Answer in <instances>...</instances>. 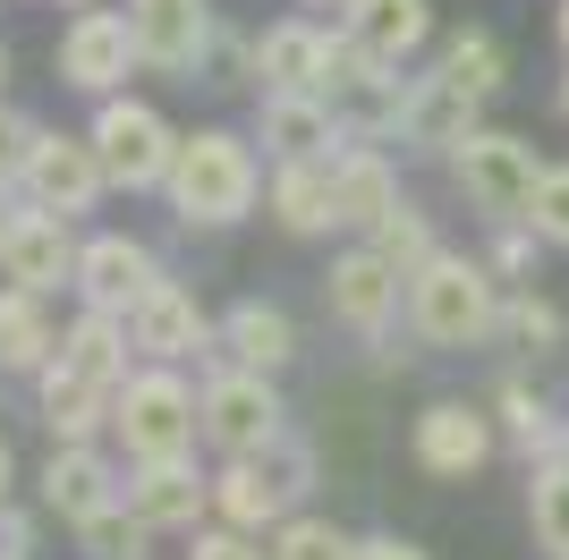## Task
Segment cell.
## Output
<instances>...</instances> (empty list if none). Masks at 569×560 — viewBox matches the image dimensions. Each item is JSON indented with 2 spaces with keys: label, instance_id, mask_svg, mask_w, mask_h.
Listing matches in <instances>:
<instances>
[{
  "label": "cell",
  "instance_id": "13",
  "mask_svg": "<svg viewBox=\"0 0 569 560\" xmlns=\"http://www.w3.org/2000/svg\"><path fill=\"white\" fill-rule=\"evenodd\" d=\"M128 26H137V60L153 77H204L221 43L213 0H128Z\"/></svg>",
  "mask_w": 569,
  "mask_h": 560
},
{
  "label": "cell",
  "instance_id": "23",
  "mask_svg": "<svg viewBox=\"0 0 569 560\" xmlns=\"http://www.w3.org/2000/svg\"><path fill=\"white\" fill-rule=\"evenodd\" d=\"M256 137H263V162H307V153L349 144V128H340V111L323 93H263Z\"/></svg>",
  "mask_w": 569,
  "mask_h": 560
},
{
  "label": "cell",
  "instance_id": "9",
  "mask_svg": "<svg viewBox=\"0 0 569 560\" xmlns=\"http://www.w3.org/2000/svg\"><path fill=\"white\" fill-rule=\"evenodd\" d=\"M323 306H332V323L349 331V340H391V323L408 314V272L391 256H382L375 238H357V247H340L332 272H323Z\"/></svg>",
  "mask_w": 569,
  "mask_h": 560
},
{
  "label": "cell",
  "instance_id": "17",
  "mask_svg": "<svg viewBox=\"0 0 569 560\" xmlns=\"http://www.w3.org/2000/svg\"><path fill=\"white\" fill-rule=\"evenodd\" d=\"M263 212H272L289 238L349 230V221H340V144H332V153H307V162H272V179H263Z\"/></svg>",
  "mask_w": 569,
  "mask_h": 560
},
{
  "label": "cell",
  "instance_id": "46",
  "mask_svg": "<svg viewBox=\"0 0 569 560\" xmlns=\"http://www.w3.org/2000/svg\"><path fill=\"white\" fill-rule=\"evenodd\" d=\"M9 212H18V204H0V230H9Z\"/></svg>",
  "mask_w": 569,
  "mask_h": 560
},
{
  "label": "cell",
  "instance_id": "40",
  "mask_svg": "<svg viewBox=\"0 0 569 560\" xmlns=\"http://www.w3.org/2000/svg\"><path fill=\"white\" fill-rule=\"evenodd\" d=\"M9 492H18V459H9V442H0V510H9Z\"/></svg>",
  "mask_w": 569,
  "mask_h": 560
},
{
  "label": "cell",
  "instance_id": "36",
  "mask_svg": "<svg viewBox=\"0 0 569 560\" xmlns=\"http://www.w3.org/2000/svg\"><path fill=\"white\" fill-rule=\"evenodd\" d=\"M188 560H272V543L221 518V527H196V536H188Z\"/></svg>",
  "mask_w": 569,
  "mask_h": 560
},
{
  "label": "cell",
  "instance_id": "8",
  "mask_svg": "<svg viewBox=\"0 0 569 560\" xmlns=\"http://www.w3.org/2000/svg\"><path fill=\"white\" fill-rule=\"evenodd\" d=\"M408 86L417 77H400V60H375V51L357 43V34H340L332 60H323V102L340 111V128L349 137H382V144H400V111H408Z\"/></svg>",
  "mask_w": 569,
  "mask_h": 560
},
{
  "label": "cell",
  "instance_id": "21",
  "mask_svg": "<svg viewBox=\"0 0 569 560\" xmlns=\"http://www.w3.org/2000/svg\"><path fill=\"white\" fill-rule=\"evenodd\" d=\"M485 93H468L459 86V77H417V86H408V111H400V144L408 153H451L459 137H476V128H485Z\"/></svg>",
  "mask_w": 569,
  "mask_h": 560
},
{
  "label": "cell",
  "instance_id": "6",
  "mask_svg": "<svg viewBox=\"0 0 569 560\" xmlns=\"http://www.w3.org/2000/svg\"><path fill=\"white\" fill-rule=\"evenodd\" d=\"M86 137H94L102 170H111V196H162L170 153H179V128H170L153 102H137V93H102Z\"/></svg>",
  "mask_w": 569,
  "mask_h": 560
},
{
  "label": "cell",
  "instance_id": "12",
  "mask_svg": "<svg viewBox=\"0 0 569 560\" xmlns=\"http://www.w3.org/2000/svg\"><path fill=\"white\" fill-rule=\"evenodd\" d=\"M18 196H26V204H43V212H69V221H86V212L111 196V170H102L94 137H60V128H43V137H34V153H26Z\"/></svg>",
  "mask_w": 569,
  "mask_h": 560
},
{
  "label": "cell",
  "instance_id": "14",
  "mask_svg": "<svg viewBox=\"0 0 569 560\" xmlns=\"http://www.w3.org/2000/svg\"><path fill=\"white\" fill-rule=\"evenodd\" d=\"M77 256H86V238H77L69 212H43V204H18L9 212V230H0V280H18V289H77Z\"/></svg>",
  "mask_w": 569,
  "mask_h": 560
},
{
  "label": "cell",
  "instance_id": "26",
  "mask_svg": "<svg viewBox=\"0 0 569 560\" xmlns=\"http://www.w3.org/2000/svg\"><path fill=\"white\" fill-rule=\"evenodd\" d=\"M340 34H357L375 60H400L408 69V60L433 43V0H349V9H340Z\"/></svg>",
  "mask_w": 569,
  "mask_h": 560
},
{
  "label": "cell",
  "instance_id": "37",
  "mask_svg": "<svg viewBox=\"0 0 569 560\" xmlns=\"http://www.w3.org/2000/svg\"><path fill=\"white\" fill-rule=\"evenodd\" d=\"M34 137H43V128H34L26 111H9V102H0V196H18V179H26V153H34Z\"/></svg>",
  "mask_w": 569,
  "mask_h": 560
},
{
  "label": "cell",
  "instance_id": "34",
  "mask_svg": "<svg viewBox=\"0 0 569 560\" xmlns=\"http://www.w3.org/2000/svg\"><path fill=\"white\" fill-rule=\"evenodd\" d=\"M561 306H545L536 289H510V306H501V340L510 349H561Z\"/></svg>",
  "mask_w": 569,
  "mask_h": 560
},
{
  "label": "cell",
  "instance_id": "1",
  "mask_svg": "<svg viewBox=\"0 0 569 560\" xmlns=\"http://www.w3.org/2000/svg\"><path fill=\"white\" fill-rule=\"evenodd\" d=\"M501 306H510V289H501V272L485 256H426L417 272H408V331H417V349H493L501 340Z\"/></svg>",
  "mask_w": 569,
  "mask_h": 560
},
{
  "label": "cell",
  "instance_id": "39",
  "mask_svg": "<svg viewBox=\"0 0 569 560\" xmlns=\"http://www.w3.org/2000/svg\"><path fill=\"white\" fill-rule=\"evenodd\" d=\"M357 560H433V552H426V543H408V536H366Z\"/></svg>",
  "mask_w": 569,
  "mask_h": 560
},
{
  "label": "cell",
  "instance_id": "27",
  "mask_svg": "<svg viewBox=\"0 0 569 560\" xmlns=\"http://www.w3.org/2000/svg\"><path fill=\"white\" fill-rule=\"evenodd\" d=\"M60 314H51L43 289H0V373H43L51 357H60Z\"/></svg>",
  "mask_w": 569,
  "mask_h": 560
},
{
  "label": "cell",
  "instance_id": "10",
  "mask_svg": "<svg viewBox=\"0 0 569 560\" xmlns=\"http://www.w3.org/2000/svg\"><path fill=\"white\" fill-rule=\"evenodd\" d=\"M493 450H501V417L493 408H468V399H433V408H417V424H408V459L426 467L433 484L485 476Z\"/></svg>",
  "mask_w": 569,
  "mask_h": 560
},
{
  "label": "cell",
  "instance_id": "30",
  "mask_svg": "<svg viewBox=\"0 0 569 560\" xmlns=\"http://www.w3.org/2000/svg\"><path fill=\"white\" fill-rule=\"evenodd\" d=\"M442 77H459L468 93H485V102H493V93L510 86V43H501V34H485V26H468V34H451V43H442Z\"/></svg>",
  "mask_w": 569,
  "mask_h": 560
},
{
  "label": "cell",
  "instance_id": "35",
  "mask_svg": "<svg viewBox=\"0 0 569 560\" xmlns=\"http://www.w3.org/2000/svg\"><path fill=\"white\" fill-rule=\"evenodd\" d=\"M527 230L545 238V247H561L569 256V162L545 170V187H536V212H527Z\"/></svg>",
  "mask_w": 569,
  "mask_h": 560
},
{
  "label": "cell",
  "instance_id": "45",
  "mask_svg": "<svg viewBox=\"0 0 569 560\" xmlns=\"http://www.w3.org/2000/svg\"><path fill=\"white\" fill-rule=\"evenodd\" d=\"M561 119H569V77H561Z\"/></svg>",
  "mask_w": 569,
  "mask_h": 560
},
{
  "label": "cell",
  "instance_id": "32",
  "mask_svg": "<svg viewBox=\"0 0 569 560\" xmlns=\"http://www.w3.org/2000/svg\"><path fill=\"white\" fill-rule=\"evenodd\" d=\"M263 543H272V560H357V543H366V536H349V527H332V518L289 510Z\"/></svg>",
  "mask_w": 569,
  "mask_h": 560
},
{
  "label": "cell",
  "instance_id": "16",
  "mask_svg": "<svg viewBox=\"0 0 569 560\" xmlns=\"http://www.w3.org/2000/svg\"><path fill=\"white\" fill-rule=\"evenodd\" d=\"M162 280V256L128 230H94L86 238V256H77V306H94V314H119L128 323V306L144 298Z\"/></svg>",
  "mask_w": 569,
  "mask_h": 560
},
{
  "label": "cell",
  "instance_id": "31",
  "mask_svg": "<svg viewBox=\"0 0 569 560\" xmlns=\"http://www.w3.org/2000/svg\"><path fill=\"white\" fill-rule=\"evenodd\" d=\"M69 536H77V552H86V560H144V552H153V527H144L128 501L94 510L86 527H69Z\"/></svg>",
  "mask_w": 569,
  "mask_h": 560
},
{
  "label": "cell",
  "instance_id": "22",
  "mask_svg": "<svg viewBox=\"0 0 569 560\" xmlns=\"http://www.w3.org/2000/svg\"><path fill=\"white\" fill-rule=\"evenodd\" d=\"M111 408H119L111 382H86V373H69L60 357L34 373V417H43L51 442H102V433H111Z\"/></svg>",
  "mask_w": 569,
  "mask_h": 560
},
{
  "label": "cell",
  "instance_id": "41",
  "mask_svg": "<svg viewBox=\"0 0 569 560\" xmlns=\"http://www.w3.org/2000/svg\"><path fill=\"white\" fill-rule=\"evenodd\" d=\"M552 26H561V60H569V0H561V18H552Z\"/></svg>",
  "mask_w": 569,
  "mask_h": 560
},
{
  "label": "cell",
  "instance_id": "28",
  "mask_svg": "<svg viewBox=\"0 0 569 560\" xmlns=\"http://www.w3.org/2000/svg\"><path fill=\"white\" fill-rule=\"evenodd\" d=\"M493 417H501V433L519 442V459H527V467H536V459H561L569 424L552 417V408H545L536 391H527L519 373H501V382H493Z\"/></svg>",
  "mask_w": 569,
  "mask_h": 560
},
{
  "label": "cell",
  "instance_id": "20",
  "mask_svg": "<svg viewBox=\"0 0 569 560\" xmlns=\"http://www.w3.org/2000/svg\"><path fill=\"white\" fill-rule=\"evenodd\" d=\"M332 26L315 18H281L256 34V60H247V77H256V93H315L323 86V60H332Z\"/></svg>",
  "mask_w": 569,
  "mask_h": 560
},
{
  "label": "cell",
  "instance_id": "11",
  "mask_svg": "<svg viewBox=\"0 0 569 560\" xmlns=\"http://www.w3.org/2000/svg\"><path fill=\"white\" fill-rule=\"evenodd\" d=\"M51 69H60V86L77 93H128V77L144 69L137 60V26H128V9H77L69 26H60V51H51Z\"/></svg>",
  "mask_w": 569,
  "mask_h": 560
},
{
  "label": "cell",
  "instance_id": "15",
  "mask_svg": "<svg viewBox=\"0 0 569 560\" xmlns=\"http://www.w3.org/2000/svg\"><path fill=\"white\" fill-rule=\"evenodd\" d=\"M119 501H128L153 536H196V527L213 518V476L196 459H144V467H128V492H119Z\"/></svg>",
  "mask_w": 569,
  "mask_h": 560
},
{
  "label": "cell",
  "instance_id": "3",
  "mask_svg": "<svg viewBox=\"0 0 569 560\" xmlns=\"http://www.w3.org/2000/svg\"><path fill=\"white\" fill-rule=\"evenodd\" d=\"M111 442L128 450V467H144V459H196V442H204V391H196L179 366H153V357H144V366L119 382Z\"/></svg>",
  "mask_w": 569,
  "mask_h": 560
},
{
  "label": "cell",
  "instance_id": "44",
  "mask_svg": "<svg viewBox=\"0 0 569 560\" xmlns=\"http://www.w3.org/2000/svg\"><path fill=\"white\" fill-rule=\"evenodd\" d=\"M307 9H349V0H307Z\"/></svg>",
  "mask_w": 569,
  "mask_h": 560
},
{
  "label": "cell",
  "instance_id": "42",
  "mask_svg": "<svg viewBox=\"0 0 569 560\" xmlns=\"http://www.w3.org/2000/svg\"><path fill=\"white\" fill-rule=\"evenodd\" d=\"M60 9H102V0H60Z\"/></svg>",
  "mask_w": 569,
  "mask_h": 560
},
{
  "label": "cell",
  "instance_id": "38",
  "mask_svg": "<svg viewBox=\"0 0 569 560\" xmlns=\"http://www.w3.org/2000/svg\"><path fill=\"white\" fill-rule=\"evenodd\" d=\"M536 247H545V238L527 230V221H501V238H493V256H485V263H493V272H501V289H519V280L536 272Z\"/></svg>",
  "mask_w": 569,
  "mask_h": 560
},
{
  "label": "cell",
  "instance_id": "29",
  "mask_svg": "<svg viewBox=\"0 0 569 560\" xmlns=\"http://www.w3.org/2000/svg\"><path fill=\"white\" fill-rule=\"evenodd\" d=\"M527 527H536V552L545 560H569V459L527 467Z\"/></svg>",
  "mask_w": 569,
  "mask_h": 560
},
{
  "label": "cell",
  "instance_id": "25",
  "mask_svg": "<svg viewBox=\"0 0 569 560\" xmlns=\"http://www.w3.org/2000/svg\"><path fill=\"white\" fill-rule=\"evenodd\" d=\"M391 204H400V162H391V144L382 137H349L340 144V221L366 238Z\"/></svg>",
  "mask_w": 569,
  "mask_h": 560
},
{
  "label": "cell",
  "instance_id": "43",
  "mask_svg": "<svg viewBox=\"0 0 569 560\" xmlns=\"http://www.w3.org/2000/svg\"><path fill=\"white\" fill-rule=\"evenodd\" d=\"M0 86H9V43H0Z\"/></svg>",
  "mask_w": 569,
  "mask_h": 560
},
{
  "label": "cell",
  "instance_id": "7",
  "mask_svg": "<svg viewBox=\"0 0 569 560\" xmlns=\"http://www.w3.org/2000/svg\"><path fill=\"white\" fill-rule=\"evenodd\" d=\"M281 433H289L281 373H256V366H213L204 373V450L247 459V450H272Z\"/></svg>",
  "mask_w": 569,
  "mask_h": 560
},
{
  "label": "cell",
  "instance_id": "4",
  "mask_svg": "<svg viewBox=\"0 0 569 560\" xmlns=\"http://www.w3.org/2000/svg\"><path fill=\"white\" fill-rule=\"evenodd\" d=\"M315 492V450L298 433H281L272 450H247V459H221L213 476V518L247 527V536H272L298 501Z\"/></svg>",
  "mask_w": 569,
  "mask_h": 560
},
{
  "label": "cell",
  "instance_id": "19",
  "mask_svg": "<svg viewBox=\"0 0 569 560\" xmlns=\"http://www.w3.org/2000/svg\"><path fill=\"white\" fill-rule=\"evenodd\" d=\"M119 492H128V476L102 459V442H51L43 476H34V501H43L60 527H86L94 510H111Z\"/></svg>",
  "mask_w": 569,
  "mask_h": 560
},
{
  "label": "cell",
  "instance_id": "5",
  "mask_svg": "<svg viewBox=\"0 0 569 560\" xmlns=\"http://www.w3.org/2000/svg\"><path fill=\"white\" fill-rule=\"evenodd\" d=\"M442 162H451L459 196H468L493 230L536 212V187H545V170H552L545 153H536L527 137H510V128H476V137H459L451 153H442Z\"/></svg>",
  "mask_w": 569,
  "mask_h": 560
},
{
  "label": "cell",
  "instance_id": "2",
  "mask_svg": "<svg viewBox=\"0 0 569 560\" xmlns=\"http://www.w3.org/2000/svg\"><path fill=\"white\" fill-rule=\"evenodd\" d=\"M162 204L188 221V230H230L263 204V162L238 128H188L179 153H170V179H162Z\"/></svg>",
  "mask_w": 569,
  "mask_h": 560
},
{
  "label": "cell",
  "instance_id": "18",
  "mask_svg": "<svg viewBox=\"0 0 569 560\" xmlns=\"http://www.w3.org/2000/svg\"><path fill=\"white\" fill-rule=\"evenodd\" d=\"M128 340H137V357H153V366L213 357V314L196 306V289H179V280L162 272L137 306H128Z\"/></svg>",
  "mask_w": 569,
  "mask_h": 560
},
{
  "label": "cell",
  "instance_id": "33",
  "mask_svg": "<svg viewBox=\"0 0 569 560\" xmlns=\"http://www.w3.org/2000/svg\"><path fill=\"white\" fill-rule=\"evenodd\" d=\"M366 238H375V247H382V256H391V263H400V272H417V263H426V256H442V238H433V221H426V212H417V204H408V196H400V204H391V212H382V221H375V230H366Z\"/></svg>",
  "mask_w": 569,
  "mask_h": 560
},
{
  "label": "cell",
  "instance_id": "24",
  "mask_svg": "<svg viewBox=\"0 0 569 560\" xmlns=\"http://www.w3.org/2000/svg\"><path fill=\"white\" fill-rule=\"evenodd\" d=\"M213 357H221V366H256V373H289V357H298V323H289L281 306H263V298H238L230 314L213 323Z\"/></svg>",
  "mask_w": 569,
  "mask_h": 560
}]
</instances>
